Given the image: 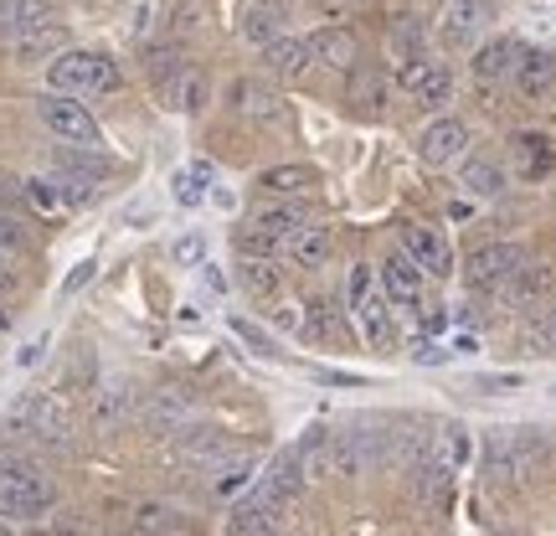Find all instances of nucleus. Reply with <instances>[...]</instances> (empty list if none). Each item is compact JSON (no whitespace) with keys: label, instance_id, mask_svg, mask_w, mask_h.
<instances>
[{"label":"nucleus","instance_id":"obj_1","mask_svg":"<svg viewBox=\"0 0 556 536\" xmlns=\"http://www.w3.org/2000/svg\"><path fill=\"white\" fill-rule=\"evenodd\" d=\"M47 83L52 94H114L119 88V67L103 52H83V47H62L47 62Z\"/></svg>","mask_w":556,"mask_h":536},{"label":"nucleus","instance_id":"obj_2","mask_svg":"<svg viewBox=\"0 0 556 536\" xmlns=\"http://www.w3.org/2000/svg\"><path fill=\"white\" fill-rule=\"evenodd\" d=\"M541 449H546L541 428H495L484 438V470H490V479H505V485L526 479L541 464Z\"/></svg>","mask_w":556,"mask_h":536},{"label":"nucleus","instance_id":"obj_3","mask_svg":"<svg viewBox=\"0 0 556 536\" xmlns=\"http://www.w3.org/2000/svg\"><path fill=\"white\" fill-rule=\"evenodd\" d=\"M52 500H58V490L37 464H26V459L0 464V516H41Z\"/></svg>","mask_w":556,"mask_h":536},{"label":"nucleus","instance_id":"obj_4","mask_svg":"<svg viewBox=\"0 0 556 536\" xmlns=\"http://www.w3.org/2000/svg\"><path fill=\"white\" fill-rule=\"evenodd\" d=\"M37 120L47 124L58 139H67V145H83V150H99V145H103L99 120H93V114L78 103V94H41V99H37Z\"/></svg>","mask_w":556,"mask_h":536},{"label":"nucleus","instance_id":"obj_5","mask_svg":"<svg viewBox=\"0 0 556 536\" xmlns=\"http://www.w3.org/2000/svg\"><path fill=\"white\" fill-rule=\"evenodd\" d=\"M387 304L392 299L371 289V269H356L351 274V310H356V325H361V336H366V346H377V351L392 346V310Z\"/></svg>","mask_w":556,"mask_h":536},{"label":"nucleus","instance_id":"obj_6","mask_svg":"<svg viewBox=\"0 0 556 536\" xmlns=\"http://www.w3.org/2000/svg\"><path fill=\"white\" fill-rule=\"evenodd\" d=\"M11 423H16V428H26V434L47 438V444H62V449H67V438H73V423H67V413H62V402L47 398V392L21 398L16 408H11Z\"/></svg>","mask_w":556,"mask_h":536},{"label":"nucleus","instance_id":"obj_7","mask_svg":"<svg viewBox=\"0 0 556 536\" xmlns=\"http://www.w3.org/2000/svg\"><path fill=\"white\" fill-rule=\"evenodd\" d=\"M520 263H526V253H520L516 242H484V248H475V253H469L464 278H469V289H500V284L516 274Z\"/></svg>","mask_w":556,"mask_h":536},{"label":"nucleus","instance_id":"obj_8","mask_svg":"<svg viewBox=\"0 0 556 536\" xmlns=\"http://www.w3.org/2000/svg\"><path fill=\"white\" fill-rule=\"evenodd\" d=\"M397 88L402 94H413L417 103H443L454 94V73H448V62H433L428 52L413 62H402L397 67Z\"/></svg>","mask_w":556,"mask_h":536},{"label":"nucleus","instance_id":"obj_9","mask_svg":"<svg viewBox=\"0 0 556 536\" xmlns=\"http://www.w3.org/2000/svg\"><path fill=\"white\" fill-rule=\"evenodd\" d=\"M417 150H422V160L428 165H458V160L469 155V124L464 120H433L428 129H422V139H417Z\"/></svg>","mask_w":556,"mask_h":536},{"label":"nucleus","instance_id":"obj_10","mask_svg":"<svg viewBox=\"0 0 556 536\" xmlns=\"http://www.w3.org/2000/svg\"><path fill=\"white\" fill-rule=\"evenodd\" d=\"M402 253H407L428 278L454 274V248H448V238L433 233V227H407V233H402Z\"/></svg>","mask_w":556,"mask_h":536},{"label":"nucleus","instance_id":"obj_11","mask_svg":"<svg viewBox=\"0 0 556 536\" xmlns=\"http://www.w3.org/2000/svg\"><path fill=\"white\" fill-rule=\"evenodd\" d=\"M490 21V0H443V16H438V32L448 47H475L479 32Z\"/></svg>","mask_w":556,"mask_h":536},{"label":"nucleus","instance_id":"obj_12","mask_svg":"<svg viewBox=\"0 0 556 536\" xmlns=\"http://www.w3.org/2000/svg\"><path fill=\"white\" fill-rule=\"evenodd\" d=\"M191 413H197V402H191V392H180V387H160V392H150V402H144V423H150L155 434H180V428L191 423Z\"/></svg>","mask_w":556,"mask_h":536},{"label":"nucleus","instance_id":"obj_13","mask_svg":"<svg viewBox=\"0 0 556 536\" xmlns=\"http://www.w3.org/2000/svg\"><path fill=\"white\" fill-rule=\"evenodd\" d=\"M510 78H516L520 99H531V103L552 99L556 94V58L552 52H520L516 67H510Z\"/></svg>","mask_w":556,"mask_h":536},{"label":"nucleus","instance_id":"obj_14","mask_svg":"<svg viewBox=\"0 0 556 536\" xmlns=\"http://www.w3.org/2000/svg\"><path fill=\"white\" fill-rule=\"evenodd\" d=\"M377 274H381V289H387V299H392V304H407V310H413V304H422V278H428V274H422L407 253H392Z\"/></svg>","mask_w":556,"mask_h":536},{"label":"nucleus","instance_id":"obj_15","mask_svg":"<svg viewBox=\"0 0 556 536\" xmlns=\"http://www.w3.org/2000/svg\"><path fill=\"white\" fill-rule=\"evenodd\" d=\"M448 479H454V464H443V459H417L413 464V500L422 511H438L443 500H448Z\"/></svg>","mask_w":556,"mask_h":536},{"label":"nucleus","instance_id":"obj_16","mask_svg":"<svg viewBox=\"0 0 556 536\" xmlns=\"http://www.w3.org/2000/svg\"><path fill=\"white\" fill-rule=\"evenodd\" d=\"M283 26H289V5L283 0H253L242 11V37L253 47H268L274 37H283Z\"/></svg>","mask_w":556,"mask_h":536},{"label":"nucleus","instance_id":"obj_17","mask_svg":"<svg viewBox=\"0 0 556 536\" xmlns=\"http://www.w3.org/2000/svg\"><path fill=\"white\" fill-rule=\"evenodd\" d=\"M206 94H212V83H206L201 67H180L170 83H160V99L170 103V109H180V114H201V109H206Z\"/></svg>","mask_w":556,"mask_h":536},{"label":"nucleus","instance_id":"obj_18","mask_svg":"<svg viewBox=\"0 0 556 536\" xmlns=\"http://www.w3.org/2000/svg\"><path fill=\"white\" fill-rule=\"evenodd\" d=\"M52 21V0H0V37L16 41Z\"/></svg>","mask_w":556,"mask_h":536},{"label":"nucleus","instance_id":"obj_19","mask_svg":"<svg viewBox=\"0 0 556 536\" xmlns=\"http://www.w3.org/2000/svg\"><path fill=\"white\" fill-rule=\"evenodd\" d=\"M263 62H268L274 78H304L315 52H309V41H299V37H274L263 47Z\"/></svg>","mask_w":556,"mask_h":536},{"label":"nucleus","instance_id":"obj_20","mask_svg":"<svg viewBox=\"0 0 556 536\" xmlns=\"http://www.w3.org/2000/svg\"><path fill=\"white\" fill-rule=\"evenodd\" d=\"M67 47V26H58V21H47V26H37V32H26V37L11 41V58L26 67V62H52Z\"/></svg>","mask_w":556,"mask_h":536},{"label":"nucleus","instance_id":"obj_21","mask_svg":"<svg viewBox=\"0 0 556 536\" xmlns=\"http://www.w3.org/2000/svg\"><path fill=\"white\" fill-rule=\"evenodd\" d=\"M309 52H315V62L336 67V73H351V67L361 62L356 37H351V32H340V26H325V32H315V37H309Z\"/></svg>","mask_w":556,"mask_h":536},{"label":"nucleus","instance_id":"obj_22","mask_svg":"<svg viewBox=\"0 0 556 536\" xmlns=\"http://www.w3.org/2000/svg\"><path fill=\"white\" fill-rule=\"evenodd\" d=\"M495 295L510 299V304H536V299L552 295V274H546L541 263H520V269L505 278V284H500Z\"/></svg>","mask_w":556,"mask_h":536},{"label":"nucleus","instance_id":"obj_23","mask_svg":"<svg viewBox=\"0 0 556 536\" xmlns=\"http://www.w3.org/2000/svg\"><path fill=\"white\" fill-rule=\"evenodd\" d=\"M520 58V41L510 37H495V41H484L475 52V78L479 83H500V78H510V67H516Z\"/></svg>","mask_w":556,"mask_h":536},{"label":"nucleus","instance_id":"obj_24","mask_svg":"<svg viewBox=\"0 0 556 536\" xmlns=\"http://www.w3.org/2000/svg\"><path fill=\"white\" fill-rule=\"evenodd\" d=\"M258 186L268 197H299V191H315L319 186V171L315 165H268L258 176Z\"/></svg>","mask_w":556,"mask_h":536},{"label":"nucleus","instance_id":"obj_25","mask_svg":"<svg viewBox=\"0 0 556 536\" xmlns=\"http://www.w3.org/2000/svg\"><path fill=\"white\" fill-rule=\"evenodd\" d=\"M345 103L377 120L381 109H387V78H381V73H371V67H351V88H345Z\"/></svg>","mask_w":556,"mask_h":536},{"label":"nucleus","instance_id":"obj_26","mask_svg":"<svg viewBox=\"0 0 556 536\" xmlns=\"http://www.w3.org/2000/svg\"><path fill=\"white\" fill-rule=\"evenodd\" d=\"M289 248H294V263L299 269H325L330 263V227H315V222H304L294 238H289Z\"/></svg>","mask_w":556,"mask_h":536},{"label":"nucleus","instance_id":"obj_27","mask_svg":"<svg viewBox=\"0 0 556 536\" xmlns=\"http://www.w3.org/2000/svg\"><path fill=\"white\" fill-rule=\"evenodd\" d=\"M232 109L248 114V120H274L278 94L268 88V83H258V78H242V83H232Z\"/></svg>","mask_w":556,"mask_h":536},{"label":"nucleus","instance_id":"obj_28","mask_svg":"<svg viewBox=\"0 0 556 536\" xmlns=\"http://www.w3.org/2000/svg\"><path fill=\"white\" fill-rule=\"evenodd\" d=\"M253 227L258 233H268L274 242H289L304 227V207H294V201H278V207H263L258 217H253Z\"/></svg>","mask_w":556,"mask_h":536},{"label":"nucleus","instance_id":"obj_29","mask_svg":"<svg viewBox=\"0 0 556 536\" xmlns=\"http://www.w3.org/2000/svg\"><path fill=\"white\" fill-rule=\"evenodd\" d=\"M458 186H464L469 197H479V201H495L500 191H505V171H500L495 160H469V165H464V176H458Z\"/></svg>","mask_w":556,"mask_h":536},{"label":"nucleus","instance_id":"obj_30","mask_svg":"<svg viewBox=\"0 0 556 536\" xmlns=\"http://www.w3.org/2000/svg\"><path fill=\"white\" fill-rule=\"evenodd\" d=\"M180 454L186 459H197V464H212V459L227 454V434L222 428H180Z\"/></svg>","mask_w":556,"mask_h":536},{"label":"nucleus","instance_id":"obj_31","mask_svg":"<svg viewBox=\"0 0 556 536\" xmlns=\"http://www.w3.org/2000/svg\"><path fill=\"white\" fill-rule=\"evenodd\" d=\"M330 428H304V438L294 444V454H299V464H304V475H330Z\"/></svg>","mask_w":556,"mask_h":536},{"label":"nucleus","instance_id":"obj_32","mask_svg":"<svg viewBox=\"0 0 556 536\" xmlns=\"http://www.w3.org/2000/svg\"><path fill=\"white\" fill-rule=\"evenodd\" d=\"M387 47H392V58H397V62L422 58V47H428L422 21H417V16H397V21H392V37H387Z\"/></svg>","mask_w":556,"mask_h":536},{"label":"nucleus","instance_id":"obj_33","mask_svg":"<svg viewBox=\"0 0 556 536\" xmlns=\"http://www.w3.org/2000/svg\"><path fill=\"white\" fill-rule=\"evenodd\" d=\"M52 165H58V171H67V176H88V180H103V176H109V160H103L99 150H83V145H67V150H58V155H52Z\"/></svg>","mask_w":556,"mask_h":536},{"label":"nucleus","instance_id":"obj_34","mask_svg":"<svg viewBox=\"0 0 556 536\" xmlns=\"http://www.w3.org/2000/svg\"><path fill=\"white\" fill-rule=\"evenodd\" d=\"M516 155H520V171H526V176H546L556 165V145L546 135H520Z\"/></svg>","mask_w":556,"mask_h":536},{"label":"nucleus","instance_id":"obj_35","mask_svg":"<svg viewBox=\"0 0 556 536\" xmlns=\"http://www.w3.org/2000/svg\"><path fill=\"white\" fill-rule=\"evenodd\" d=\"M129 532L135 536H170V532H180V521L170 506H139L135 521H129Z\"/></svg>","mask_w":556,"mask_h":536},{"label":"nucleus","instance_id":"obj_36","mask_svg":"<svg viewBox=\"0 0 556 536\" xmlns=\"http://www.w3.org/2000/svg\"><path fill=\"white\" fill-rule=\"evenodd\" d=\"M526 340L536 346L541 357H552V351H556V299H552V304H541L536 315L526 320Z\"/></svg>","mask_w":556,"mask_h":536},{"label":"nucleus","instance_id":"obj_37","mask_svg":"<svg viewBox=\"0 0 556 536\" xmlns=\"http://www.w3.org/2000/svg\"><path fill=\"white\" fill-rule=\"evenodd\" d=\"M242 284L253 295H278V269L274 259H242Z\"/></svg>","mask_w":556,"mask_h":536},{"label":"nucleus","instance_id":"obj_38","mask_svg":"<svg viewBox=\"0 0 556 536\" xmlns=\"http://www.w3.org/2000/svg\"><path fill=\"white\" fill-rule=\"evenodd\" d=\"M253 470H258V459H253V454H238L232 464H222V475H217V496H232V490H242V485L253 479Z\"/></svg>","mask_w":556,"mask_h":536},{"label":"nucleus","instance_id":"obj_39","mask_svg":"<svg viewBox=\"0 0 556 536\" xmlns=\"http://www.w3.org/2000/svg\"><path fill=\"white\" fill-rule=\"evenodd\" d=\"M180 67H186V62H180L176 47H160V52H150V58H144V73H150V83H155V88L176 78Z\"/></svg>","mask_w":556,"mask_h":536},{"label":"nucleus","instance_id":"obj_40","mask_svg":"<svg viewBox=\"0 0 556 536\" xmlns=\"http://www.w3.org/2000/svg\"><path fill=\"white\" fill-rule=\"evenodd\" d=\"M278 248H283V242H274L268 233H258L253 222H248V227L238 233V253H242V259H274Z\"/></svg>","mask_w":556,"mask_h":536},{"label":"nucleus","instance_id":"obj_41","mask_svg":"<svg viewBox=\"0 0 556 536\" xmlns=\"http://www.w3.org/2000/svg\"><path fill=\"white\" fill-rule=\"evenodd\" d=\"M170 186H176L180 207H201V201H206V176H197V171H176V180H170Z\"/></svg>","mask_w":556,"mask_h":536},{"label":"nucleus","instance_id":"obj_42","mask_svg":"<svg viewBox=\"0 0 556 536\" xmlns=\"http://www.w3.org/2000/svg\"><path fill=\"white\" fill-rule=\"evenodd\" d=\"M0 248H5V253H21V248H26V227H21L16 212H0Z\"/></svg>","mask_w":556,"mask_h":536},{"label":"nucleus","instance_id":"obj_43","mask_svg":"<svg viewBox=\"0 0 556 536\" xmlns=\"http://www.w3.org/2000/svg\"><path fill=\"white\" fill-rule=\"evenodd\" d=\"M475 387H479V392H495V398H500V392H520V387H526V377H520V372H490V377H479Z\"/></svg>","mask_w":556,"mask_h":536},{"label":"nucleus","instance_id":"obj_44","mask_svg":"<svg viewBox=\"0 0 556 536\" xmlns=\"http://www.w3.org/2000/svg\"><path fill=\"white\" fill-rule=\"evenodd\" d=\"M21 191H26V197L37 201L41 212H52V207H62V197H58V186H52V180H26V186H21Z\"/></svg>","mask_w":556,"mask_h":536},{"label":"nucleus","instance_id":"obj_45","mask_svg":"<svg viewBox=\"0 0 556 536\" xmlns=\"http://www.w3.org/2000/svg\"><path fill=\"white\" fill-rule=\"evenodd\" d=\"M129 402H135V392H103V402H99V423H119V417L129 413Z\"/></svg>","mask_w":556,"mask_h":536},{"label":"nucleus","instance_id":"obj_46","mask_svg":"<svg viewBox=\"0 0 556 536\" xmlns=\"http://www.w3.org/2000/svg\"><path fill=\"white\" fill-rule=\"evenodd\" d=\"M232 336H242L248 346H253V351H263V357H274V340L263 336V331L253 325V320H232Z\"/></svg>","mask_w":556,"mask_h":536},{"label":"nucleus","instance_id":"obj_47","mask_svg":"<svg viewBox=\"0 0 556 536\" xmlns=\"http://www.w3.org/2000/svg\"><path fill=\"white\" fill-rule=\"evenodd\" d=\"M170 253H176V263H186V269H191V263H206V242H201V238H180Z\"/></svg>","mask_w":556,"mask_h":536},{"label":"nucleus","instance_id":"obj_48","mask_svg":"<svg viewBox=\"0 0 556 536\" xmlns=\"http://www.w3.org/2000/svg\"><path fill=\"white\" fill-rule=\"evenodd\" d=\"M93 274H99V263H93V259H83L78 269H73V274L62 278V295H78V289H83V284H88Z\"/></svg>","mask_w":556,"mask_h":536},{"label":"nucleus","instance_id":"obj_49","mask_svg":"<svg viewBox=\"0 0 556 536\" xmlns=\"http://www.w3.org/2000/svg\"><path fill=\"white\" fill-rule=\"evenodd\" d=\"M413 361L433 366V361H448V351H443V346H433V340H417V346H413Z\"/></svg>","mask_w":556,"mask_h":536},{"label":"nucleus","instance_id":"obj_50","mask_svg":"<svg viewBox=\"0 0 556 536\" xmlns=\"http://www.w3.org/2000/svg\"><path fill=\"white\" fill-rule=\"evenodd\" d=\"M41 351H47V340H31V346H26V351H21V357H16V366H37V361H41Z\"/></svg>","mask_w":556,"mask_h":536},{"label":"nucleus","instance_id":"obj_51","mask_svg":"<svg viewBox=\"0 0 556 536\" xmlns=\"http://www.w3.org/2000/svg\"><path fill=\"white\" fill-rule=\"evenodd\" d=\"M11 459H16V449H11V444L0 438V464H11Z\"/></svg>","mask_w":556,"mask_h":536},{"label":"nucleus","instance_id":"obj_52","mask_svg":"<svg viewBox=\"0 0 556 536\" xmlns=\"http://www.w3.org/2000/svg\"><path fill=\"white\" fill-rule=\"evenodd\" d=\"M0 331H5V315H0Z\"/></svg>","mask_w":556,"mask_h":536},{"label":"nucleus","instance_id":"obj_53","mask_svg":"<svg viewBox=\"0 0 556 536\" xmlns=\"http://www.w3.org/2000/svg\"><path fill=\"white\" fill-rule=\"evenodd\" d=\"M170 536H186V532H170Z\"/></svg>","mask_w":556,"mask_h":536},{"label":"nucleus","instance_id":"obj_54","mask_svg":"<svg viewBox=\"0 0 556 536\" xmlns=\"http://www.w3.org/2000/svg\"><path fill=\"white\" fill-rule=\"evenodd\" d=\"M552 398H556V387H552Z\"/></svg>","mask_w":556,"mask_h":536}]
</instances>
